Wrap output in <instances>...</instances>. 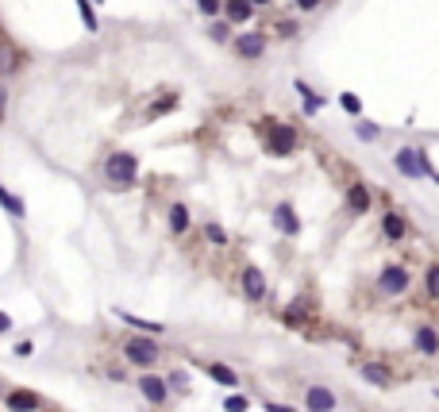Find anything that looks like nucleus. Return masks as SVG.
I'll return each mask as SVG.
<instances>
[{"label": "nucleus", "mask_w": 439, "mask_h": 412, "mask_svg": "<svg viewBox=\"0 0 439 412\" xmlns=\"http://www.w3.org/2000/svg\"><path fill=\"white\" fill-rule=\"evenodd\" d=\"M158 343L154 339H147V335H131V339H124V358L131 366H139V370H150V366L158 363Z\"/></svg>", "instance_id": "obj_1"}, {"label": "nucleus", "mask_w": 439, "mask_h": 412, "mask_svg": "<svg viewBox=\"0 0 439 412\" xmlns=\"http://www.w3.org/2000/svg\"><path fill=\"white\" fill-rule=\"evenodd\" d=\"M104 173H108V182H112V185H120V189H131V185H135V177H139V162H135V154L120 150V154H112V158H108Z\"/></svg>", "instance_id": "obj_2"}, {"label": "nucleus", "mask_w": 439, "mask_h": 412, "mask_svg": "<svg viewBox=\"0 0 439 412\" xmlns=\"http://www.w3.org/2000/svg\"><path fill=\"white\" fill-rule=\"evenodd\" d=\"M408 285H413V274L401 262L385 266V270L378 274V293H385V297H401V293H408Z\"/></svg>", "instance_id": "obj_3"}, {"label": "nucleus", "mask_w": 439, "mask_h": 412, "mask_svg": "<svg viewBox=\"0 0 439 412\" xmlns=\"http://www.w3.org/2000/svg\"><path fill=\"white\" fill-rule=\"evenodd\" d=\"M393 166H397L401 173H405V177H428L431 173V162H428V154H424V150H416V147H401L397 154H393Z\"/></svg>", "instance_id": "obj_4"}, {"label": "nucleus", "mask_w": 439, "mask_h": 412, "mask_svg": "<svg viewBox=\"0 0 439 412\" xmlns=\"http://www.w3.org/2000/svg\"><path fill=\"white\" fill-rule=\"evenodd\" d=\"M266 147H270V154H278V158L293 154V150H297V127L273 124V127H270V139H266Z\"/></svg>", "instance_id": "obj_5"}, {"label": "nucleus", "mask_w": 439, "mask_h": 412, "mask_svg": "<svg viewBox=\"0 0 439 412\" xmlns=\"http://www.w3.org/2000/svg\"><path fill=\"white\" fill-rule=\"evenodd\" d=\"M335 404H340V397L328 386H308L305 389V409L308 412H335Z\"/></svg>", "instance_id": "obj_6"}, {"label": "nucleus", "mask_w": 439, "mask_h": 412, "mask_svg": "<svg viewBox=\"0 0 439 412\" xmlns=\"http://www.w3.org/2000/svg\"><path fill=\"white\" fill-rule=\"evenodd\" d=\"M413 347L420 351L424 358H436L439 355V331L431 328V324H420V328H416V335H413Z\"/></svg>", "instance_id": "obj_7"}, {"label": "nucleus", "mask_w": 439, "mask_h": 412, "mask_svg": "<svg viewBox=\"0 0 439 412\" xmlns=\"http://www.w3.org/2000/svg\"><path fill=\"white\" fill-rule=\"evenodd\" d=\"M239 281H243V293H247L250 301H262L266 297V278H262V270H258V266H243Z\"/></svg>", "instance_id": "obj_8"}, {"label": "nucleus", "mask_w": 439, "mask_h": 412, "mask_svg": "<svg viewBox=\"0 0 439 412\" xmlns=\"http://www.w3.org/2000/svg\"><path fill=\"white\" fill-rule=\"evenodd\" d=\"M139 389H143V397H147L150 404H166V397H170V386L158 378V374H143Z\"/></svg>", "instance_id": "obj_9"}, {"label": "nucleus", "mask_w": 439, "mask_h": 412, "mask_svg": "<svg viewBox=\"0 0 439 412\" xmlns=\"http://www.w3.org/2000/svg\"><path fill=\"white\" fill-rule=\"evenodd\" d=\"M273 223H278L282 235H301V220H297V212H293L289 200H282V205L273 208Z\"/></svg>", "instance_id": "obj_10"}, {"label": "nucleus", "mask_w": 439, "mask_h": 412, "mask_svg": "<svg viewBox=\"0 0 439 412\" xmlns=\"http://www.w3.org/2000/svg\"><path fill=\"white\" fill-rule=\"evenodd\" d=\"M381 235H385L390 243H401L408 235V220L401 212H385L381 216Z\"/></svg>", "instance_id": "obj_11"}, {"label": "nucleus", "mask_w": 439, "mask_h": 412, "mask_svg": "<svg viewBox=\"0 0 439 412\" xmlns=\"http://www.w3.org/2000/svg\"><path fill=\"white\" fill-rule=\"evenodd\" d=\"M235 50H239V58H258L266 50V35L262 31H247L235 39Z\"/></svg>", "instance_id": "obj_12"}, {"label": "nucleus", "mask_w": 439, "mask_h": 412, "mask_svg": "<svg viewBox=\"0 0 439 412\" xmlns=\"http://www.w3.org/2000/svg\"><path fill=\"white\" fill-rule=\"evenodd\" d=\"M358 374H362V378L370 381V386H381V389H385V386L393 381V370H390L385 363H362V370H358Z\"/></svg>", "instance_id": "obj_13"}, {"label": "nucleus", "mask_w": 439, "mask_h": 412, "mask_svg": "<svg viewBox=\"0 0 439 412\" xmlns=\"http://www.w3.org/2000/svg\"><path fill=\"white\" fill-rule=\"evenodd\" d=\"M8 409L12 412H35L39 409V393H31V389H16V393H8Z\"/></svg>", "instance_id": "obj_14"}, {"label": "nucleus", "mask_w": 439, "mask_h": 412, "mask_svg": "<svg viewBox=\"0 0 439 412\" xmlns=\"http://www.w3.org/2000/svg\"><path fill=\"white\" fill-rule=\"evenodd\" d=\"M347 208L355 216L370 212V189H366V185H351V189H347Z\"/></svg>", "instance_id": "obj_15"}, {"label": "nucleus", "mask_w": 439, "mask_h": 412, "mask_svg": "<svg viewBox=\"0 0 439 412\" xmlns=\"http://www.w3.org/2000/svg\"><path fill=\"white\" fill-rule=\"evenodd\" d=\"M224 12L232 24H247L250 16H255V4L250 0H224Z\"/></svg>", "instance_id": "obj_16"}, {"label": "nucleus", "mask_w": 439, "mask_h": 412, "mask_svg": "<svg viewBox=\"0 0 439 412\" xmlns=\"http://www.w3.org/2000/svg\"><path fill=\"white\" fill-rule=\"evenodd\" d=\"M182 104V100H177V93H162V97L154 100V104L147 108V120H158V116H166V112H174V108Z\"/></svg>", "instance_id": "obj_17"}, {"label": "nucleus", "mask_w": 439, "mask_h": 412, "mask_svg": "<svg viewBox=\"0 0 439 412\" xmlns=\"http://www.w3.org/2000/svg\"><path fill=\"white\" fill-rule=\"evenodd\" d=\"M208 378L220 381V386H239V374H235L232 366H224V363H208Z\"/></svg>", "instance_id": "obj_18"}, {"label": "nucleus", "mask_w": 439, "mask_h": 412, "mask_svg": "<svg viewBox=\"0 0 439 412\" xmlns=\"http://www.w3.org/2000/svg\"><path fill=\"white\" fill-rule=\"evenodd\" d=\"M120 320H127L131 328H143L147 335H162V331H166V328H162L158 320H139V316H131V312H120Z\"/></svg>", "instance_id": "obj_19"}, {"label": "nucleus", "mask_w": 439, "mask_h": 412, "mask_svg": "<svg viewBox=\"0 0 439 412\" xmlns=\"http://www.w3.org/2000/svg\"><path fill=\"white\" fill-rule=\"evenodd\" d=\"M170 228H174L177 235H182V231H189V208H185V205H174V208H170Z\"/></svg>", "instance_id": "obj_20"}, {"label": "nucleus", "mask_w": 439, "mask_h": 412, "mask_svg": "<svg viewBox=\"0 0 439 412\" xmlns=\"http://www.w3.org/2000/svg\"><path fill=\"white\" fill-rule=\"evenodd\" d=\"M424 289H428L431 301H439V262L428 266V274H424Z\"/></svg>", "instance_id": "obj_21"}, {"label": "nucleus", "mask_w": 439, "mask_h": 412, "mask_svg": "<svg viewBox=\"0 0 439 412\" xmlns=\"http://www.w3.org/2000/svg\"><path fill=\"white\" fill-rule=\"evenodd\" d=\"M297 93H301V97H305V112H308V116H312V112H320V104H324V100L316 97V93L308 89L305 81H297Z\"/></svg>", "instance_id": "obj_22"}, {"label": "nucleus", "mask_w": 439, "mask_h": 412, "mask_svg": "<svg viewBox=\"0 0 439 412\" xmlns=\"http://www.w3.org/2000/svg\"><path fill=\"white\" fill-rule=\"evenodd\" d=\"M77 12H81V19H85V27H89V31H97V12H93V0H77Z\"/></svg>", "instance_id": "obj_23"}, {"label": "nucleus", "mask_w": 439, "mask_h": 412, "mask_svg": "<svg viewBox=\"0 0 439 412\" xmlns=\"http://www.w3.org/2000/svg\"><path fill=\"white\" fill-rule=\"evenodd\" d=\"M0 205L8 208L12 216H24V212H27V208H24V200H19V197H12L8 189H0Z\"/></svg>", "instance_id": "obj_24"}, {"label": "nucleus", "mask_w": 439, "mask_h": 412, "mask_svg": "<svg viewBox=\"0 0 439 412\" xmlns=\"http://www.w3.org/2000/svg\"><path fill=\"white\" fill-rule=\"evenodd\" d=\"M247 409H250V401H247L243 393H232V397L224 401V412H247Z\"/></svg>", "instance_id": "obj_25"}, {"label": "nucleus", "mask_w": 439, "mask_h": 412, "mask_svg": "<svg viewBox=\"0 0 439 412\" xmlns=\"http://www.w3.org/2000/svg\"><path fill=\"white\" fill-rule=\"evenodd\" d=\"M340 104H343V112H351V116H358V112H362V100H358L355 93H343V97H340Z\"/></svg>", "instance_id": "obj_26"}, {"label": "nucleus", "mask_w": 439, "mask_h": 412, "mask_svg": "<svg viewBox=\"0 0 439 412\" xmlns=\"http://www.w3.org/2000/svg\"><path fill=\"white\" fill-rule=\"evenodd\" d=\"M205 235H208V239H212V243H220V247H224V243H228V231L220 228V223H208V228H205Z\"/></svg>", "instance_id": "obj_27"}, {"label": "nucleus", "mask_w": 439, "mask_h": 412, "mask_svg": "<svg viewBox=\"0 0 439 412\" xmlns=\"http://www.w3.org/2000/svg\"><path fill=\"white\" fill-rule=\"evenodd\" d=\"M355 135H358L362 143H374V139H378V127H374V124H366V120H362V124L355 127Z\"/></svg>", "instance_id": "obj_28"}, {"label": "nucleus", "mask_w": 439, "mask_h": 412, "mask_svg": "<svg viewBox=\"0 0 439 412\" xmlns=\"http://www.w3.org/2000/svg\"><path fill=\"white\" fill-rule=\"evenodd\" d=\"M197 8L205 12V16H216V12L224 8V0H197Z\"/></svg>", "instance_id": "obj_29"}, {"label": "nucleus", "mask_w": 439, "mask_h": 412, "mask_svg": "<svg viewBox=\"0 0 439 412\" xmlns=\"http://www.w3.org/2000/svg\"><path fill=\"white\" fill-rule=\"evenodd\" d=\"M278 31H282V39H293V35H297V24H293V19H282Z\"/></svg>", "instance_id": "obj_30"}, {"label": "nucleus", "mask_w": 439, "mask_h": 412, "mask_svg": "<svg viewBox=\"0 0 439 412\" xmlns=\"http://www.w3.org/2000/svg\"><path fill=\"white\" fill-rule=\"evenodd\" d=\"M170 386H174V389H189V378H185L182 370H174V374H170Z\"/></svg>", "instance_id": "obj_31"}, {"label": "nucleus", "mask_w": 439, "mask_h": 412, "mask_svg": "<svg viewBox=\"0 0 439 412\" xmlns=\"http://www.w3.org/2000/svg\"><path fill=\"white\" fill-rule=\"evenodd\" d=\"M212 39L224 42V39H228V24H212Z\"/></svg>", "instance_id": "obj_32"}, {"label": "nucleus", "mask_w": 439, "mask_h": 412, "mask_svg": "<svg viewBox=\"0 0 439 412\" xmlns=\"http://www.w3.org/2000/svg\"><path fill=\"white\" fill-rule=\"evenodd\" d=\"M31 351H35L31 343H16V355H19V358H27V355H31Z\"/></svg>", "instance_id": "obj_33"}, {"label": "nucleus", "mask_w": 439, "mask_h": 412, "mask_svg": "<svg viewBox=\"0 0 439 412\" xmlns=\"http://www.w3.org/2000/svg\"><path fill=\"white\" fill-rule=\"evenodd\" d=\"M316 4H320V0H297V8H301V12H312Z\"/></svg>", "instance_id": "obj_34"}, {"label": "nucleus", "mask_w": 439, "mask_h": 412, "mask_svg": "<svg viewBox=\"0 0 439 412\" xmlns=\"http://www.w3.org/2000/svg\"><path fill=\"white\" fill-rule=\"evenodd\" d=\"M4 331H12V320H8V312H0V335Z\"/></svg>", "instance_id": "obj_35"}, {"label": "nucleus", "mask_w": 439, "mask_h": 412, "mask_svg": "<svg viewBox=\"0 0 439 412\" xmlns=\"http://www.w3.org/2000/svg\"><path fill=\"white\" fill-rule=\"evenodd\" d=\"M266 412H297V409H289V404H266Z\"/></svg>", "instance_id": "obj_36"}, {"label": "nucleus", "mask_w": 439, "mask_h": 412, "mask_svg": "<svg viewBox=\"0 0 439 412\" xmlns=\"http://www.w3.org/2000/svg\"><path fill=\"white\" fill-rule=\"evenodd\" d=\"M4 97H8V93H4V85H0V120H4Z\"/></svg>", "instance_id": "obj_37"}, {"label": "nucleus", "mask_w": 439, "mask_h": 412, "mask_svg": "<svg viewBox=\"0 0 439 412\" xmlns=\"http://www.w3.org/2000/svg\"><path fill=\"white\" fill-rule=\"evenodd\" d=\"M428 177H431V182H436V185H439V170H436V166H431V173H428Z\"/></svg>", "instance_id": "obj_38"}, {"label": "nucleus", "mask_w": 439, "mask_h": 412, "mask_svg": "<svg viewBox=\"0 0 439 412\" xmlns=\"http://www.w3.org/2000/svg\"><path fill=\"white\" fill-rule=\"evenodd\" d=\"M250 4H255V8H258V4H266V0H250Z\"/></svg>", "instance_id": "obj_39"}, {"label": "nucleus", "mask_w": 439, "mask_h": 412, "mask_svg": "<svg viewBox=\"0 0 439 412\" xmlns=\"http://www.w3.org/2000/svg\"><path fill=\"white\" fill-rule=\"evenodd\" d=\"M436 397H439V389H436Z\"/></svg>", "instance_id": "obj_40"}, {"label": "nucleus", "mask_w": 439, "mask_h": 412, "mask_svg": "<svg viewBox=\"0 0 439 412\" xmlns=\"http://www.w3.org/2000/svg\"><path fill=\"white\" fill-rule=\"evenodd\" d=\"M93 4H97V0H93Z\"/></svg>", "instance_id": "obj_41"}]
</instances>
